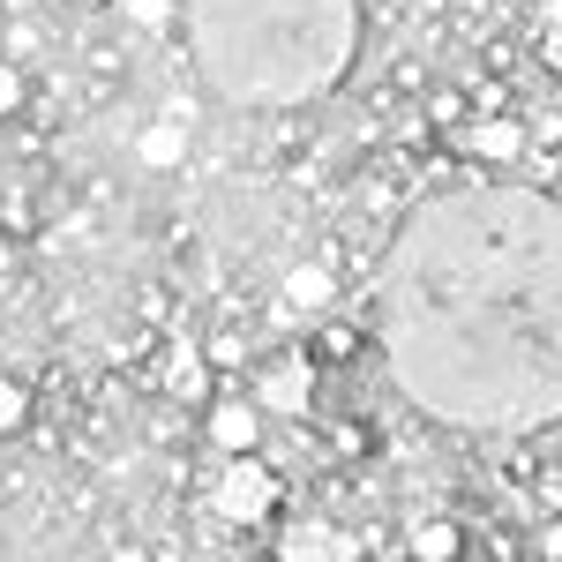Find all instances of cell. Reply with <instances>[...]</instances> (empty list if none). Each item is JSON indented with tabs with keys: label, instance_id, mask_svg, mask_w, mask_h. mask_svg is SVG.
Returning <instances> with one entry per match:
<instances>
[{
	"label": "cell",
	"instance_id": "6da1fadb",
	"mask_svg": "<svg viewBox=\"0 0 562 562\" xmlns=\"http://www.w3.org/2000/svg\"><path fill=\"white\" fill-rule=\"evenodd\" d=\"M397 390L450 428L562 420V195L480 180L405 217L375 285Z\"/></svg>",
	"mask_w": 562,
	"mask_h": 562
},
{
	"label": "cell",
	"instance_id": "7a4b0ae2",
	"mask_svg": "<svg viewBox=\"0 0 562 562\" xmlns=\"http://www.w3.org/2000/svg\"><path fill=\"white\" fill-rule=\"evenodd\" d=\"M203 76L248 105L315 98L352 53V0H195Z\"/></svg>",
	"mask_w": 562,
	"mask_h": 562
},
{
	"label": "cell",
	"instance_id": "3957f363",
	"mask_svg": "<svg viewBox=\"0 0 562 562\" xmlns=\"http://www.w3.org/2000/svg\"><path fill=\"white\" fill-rule=\"evenodd\" d=\"M195 420H203V435H211V450H225V458H256V450H262V405H256V397L217 390Z\"/></svg>",
	"mask_w": 562,
	"mask_h": 562
},
{
	"label": "cell",
	"instance_id": "277c9868",
	"mask_svg": "<svg viewBox=\"0 0 562 562\" xmlns=\"http://www.w3.org/2000/svg\"><path fill=\"white\" fill-rule=\"evenodd\" d=\"M217 383H225V375L203 360V346H173V360H166V397H173V405L203 413V405L217 397Z\"/></svg>",
	"mask_w": 562,
	"mask_h": 562
},
{
	"label": "cell",
	"instance_id": "5b68a950",
	"mask_svg": "<svg viewBox=\"0 0 562 562\" xmlns=\"http://www.w3.org/2000/svg\"><path fill=\"white\" fill-rule=\"evenodd\" d=\"M360 346H368V330H360V323H346V315H330V323H315L307 360H315V368H352V360H360Z\"/></svg>",
	"mask_w": 562,
	"mask_h": 562
},
{
	"label": "cell",
	"instance_id": "8992f818",
	"mask_svg": "<svg viewBox=\"0 0 562 562\" xmlns=\"http://www.w3.org/2000/svg\"><path fill=\"white\" fill-rule=\"evenodd\" d=\"M31 420H38V390L23 383V375H0V442L23 435Z\"/></svg>",
	"mask_w": 562,
	"mask_h": 562
},
{
	"label": "cell",
	"instance_id": "52a82bcc",
	"mask_svg": "<svg viewBox=\"0 0 562 562\" xmlns=\"http://www.w3.org/2000/svg\"><path fill=\"white\" fill-rule=\"evenodd\" d=\"M465 555V532L450 518H428V525H413V562H458Z\"/></svg>",
	"mask_w": 562,
	"mask_h": 562
},
{
	"label": "cell",
	"instance_id": "ba28073f",
	"mask_svg": "<svg viewBox=\"0 0 562 562\" xmlns=\"http://www.w3.org/2000/svg\"><path fill=\"white\" fill-rule=\"evenodd\" d=\"M465 143H473L480 158H495V166H510V158H518V150H525V135H518V121H480V128L465 135Z\"/></svg>",
	"mask_w": 562,
	"mask_h": 562
},
{
	"label": "cell",
	"instance_id": "9c48e42d",
	"mask_svg": "<svg viewBox=\"0 0 562 562\" xmlns=\"http://www.w3.org/2000/svg\"><path fill=\"white\" fill-rule=\"evenodd\" d=\"M256 503H270V473H262L256 458H240L233 465V487H225V510H256Z\"/></svg>",
	"mask_w": 562,
	"mask_h": 562
},
{
	"label": "cell",
	"instance_id": "30bf717a",
	"mask_svg": "<svg viewBox=\"0 0 562 562\" xmlns=\"http://www.w3.org/2000/svg\"><path fill=\"white\" fill-rule=\"evenodd\" d=\"M23 105H31V68L23 60H0V128L23 121Z\"/></svg>",
	"mask_w": 562,
	"mask_h": 562
},
{
	"label": "cell",
	"instance_id": "8fae6325",
	"mask_svg": "<svg viewBox=\"0 0 562 562\" xmlns=\"http://www.w3.org/2000/svg\"><path fill=\"white\" fill-rule=\"evenodd\" d=\"M203 360H211L217 375H240V368H248V338H240V330H211V338H203Z\"/></svg>",
	"mask_w": 562,
	"mask_h": 562
},
{
	"label": "cell",
	"instance_id": "7c38bea8",
	"mask_svg": "<svg viewBox=\"0 0 562 562\" xmlns=\"http://www.w3.org/2000/svg\"><path fill=\"white\" fill-rule=\"evenodd\" d=\"M532 562H562V510L540 518V532H532Z\"/></svg>",
	"mask_w": 562,
	"mask_h": 562
},
{
	"label": "cell",
	"instance_id": "4fadbf2b",
	"mask_svg": "<svg viewBox=\"0 0 562 562\" xmlns=\"http://www.w3.org/2000/svg\"><path fill=\"white\" fill-rule=\"evenodd\" d=\"M23 256H31V240L0 225V285H15V270H23Z\"/></svg>",
	"mask_w": 562,
	"mask_h": 562
},
{
	"label": "cell",
	"instance_id": "5bb4252c",
	"mask_svg": "<svg viewBox=\"0 0 562 562\" xmlns=\"http://www.w3.org/2000/svg\"><path fill=\"white\" fill-rule=\"evenodd\" d=\"M458 113H465L458 90H435V98H428V128H458Z\"/></svg>",
	"mask_w": 562,
	"mask_h": 562
},
{
	"label": "cell",
	"instance_id": "9a60e30c",
	"mask_svg": "<svg viewBox=\"0 0 562 562\" xmlns=\"http://www.w3.org/2000/svg\"><path fill=\"white\" fill-rule=\"evenodd\" d=\"M323 285H330L323 270H301V278H293V301H301V293H307V301H323Z\"/></svg>",
	"mask_w": 562,
	"mask_h": 562
},
{
	"label": "cell",
	"instance_id": "2e32d148",
	"mask_svg": "<svg viewBox=\"0 0 562 562\" xmlns=\"http://www.w3.org/2000/svg\"><path fill=\"white\" fill-rule=\"evenodd\" d=\"M540 495H548V510H562V465H555V473H540Z\"/></svg>",
	"mask_w": 562,
	"mask_h": 562
},
{
	"label": "cell",
	"instance_id": "e0dca14e",
	"mask_svg": "<svg viewBox=\"0 0 562 562\" xmlns=\"http://www.w3.org/2000/svg\"><path fill=\"white\" fill-rule=\"evenodd\" d=\"M113 562H150V548H135V540H121V548H113Z\"/></svg>",
	"mask_w": 562,
	"mask_h": 562
},
{
	"label": "cell",
	"instance_id": "ac0fdd59",
	"mask_svg": "<svg viewBox=\"0 0 562 562\" xmlns=\"http://www.w3.org/2000/svg\"><path fill=\"white\" fill-rule=\"evenodd\" d=\"M68 8H83V15H98V8H113V0H68Z\"/></svg>",
	"mask_w": 562,
	"mask_h": 562
},
{
	"label": "cell",
	"instance_id": "d6986e66",
	"mask_svg": "<svg viewBox=\"0 0 562 562\" xmlns=\"http://www.w3.org/2000/svg\"><path fill=\"white\" fill-rule=\"evenodd\" d=\"M0 23H8V15H0Z\"/></svg>",
	"mask_w": 562,
	"mask_h": 562
},
{
	"label": "cell",
	"instance_id": "ffe728a7",
	"mask_svg": "<svg viewBox=\"0 0 562 562\" xmlns=\"http://www.w3.org/2000/svg\"><path fill=\"white\" fill-rule=\"evenodd\" d=\"M525 562H532V555H525Z\"/></svg>",
	"mask_w": 562,
	"mask_h": 562
}]
</instances>
